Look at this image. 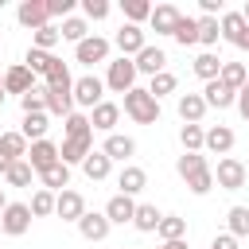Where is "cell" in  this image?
<instances>
[{"label": "cell", "instance_id": "obj_1", "mask_svg": "<svg viewBox=\"0 0 249 249\" xmlns=\"http://www.w3.org/2000/svg\"><path fill=\"white\" fill-rule=\"evenodd\" d=\"M175 171L183 175V183H187L191 195H206V191H214V171H210V163H206L202 152H183V156L175 160Z\"/></svg>", "mask_w": 249, "mask_h": 249}, {"label": "cell", "instance_id": "obj_2", "mask_svg": "<svg viewBox=\"0 0 249 249\" xmlns=\"http://www.w3.org/2000/svg\"><path fill=\"white\" fill-rule=\"evenodd\" d=\"M124 113L136 121V124H156L160 121V101L144 89V86H132L124 93Z\"/></svg>", "mask_w": 249, "mask_h": 249}, {"label": "cell", "instance_id": "obj_3", "mask_svg": "<svg viewBox=\"0 0 249 249\" xmlns=\"http://www.w3.org/2000/svg\"><path fill=\"white\" fill-rule=\"evenodd\" d=\"M210 171H214V183H218L222 191H241V187H245V179H249L245 163H241V160H233V156H222V160H218V167H210Z\"/></svg>", "mask_w": 249, "mask_h": 249}, {"label": "cell", "instance_id": "obj_4", "mask_svg": "<svg viewBox=\"0 0 249 249\" xmlns=\"http://www.w3.org/2000/svg\"><path fill=\"white\" fill-rule=\"evenodd\" d=\"M132 86H136V62H132V58H113V62H109V74H105V89L128 93Z\"/></svg>", "mask_w": 249, "mask_h": 249}, {"label": "cell", "instance_id": "obj_5", "mask_svg": "<svg viewBox=\"0 0 249 249\" xmlns=\"http://www.w3.org/2000/svg\"><path fill=\"white\" fill-rule=\"evenodd\" d=\"M101 101H105V82H101L97 74H82V78H74V105L93 109V105H101Z\"/></svg>", "mask_w": 249, "mask_h": 249}, {"label": "cell", "instance_id": "obj_6", "mask_svg": "<svg viewBox=\"0 0 249 249\" xmlns=\"http://www.w3.org/2000/svg\"><path fill=\"white\" fill-rule=\"evenodd\" d=\"M47 113H54V117L74 113V78H62V82L47 86Z\"/></svg>", "mask_w": 249, "mask_h": 249}, {"label": "cell", "instance_id": "obj_7", "mask_svg": "<svg viewBox=\"0 0 249 249\" xmlns=\"http://www.w3.org/2000/svg\"><path fill=\"white\" fill-rule=\"evenodd\" d=\"M0 226H4L8 237H23V233L31 230V210H27V202H8L4 214H0Z\"/></svg>", "mask_w": 249, "mask_h": 249}, {"label": "cell", "instance_id": "obj_8", "mask_svg": "<svg viewBox=\"0 0 249 249\" xmlns=\"http://www.w3.org/2000/svg\"><path fill=\"white\" fill-rule=\"evenodd\" d=\"M23 160L31 163L35 175H43L47 167L58 163V144H54V140H35V144H27V156H23Z\"/></svg>", "mask_w": 249, "mask_h": 249}, {"label": "cell", "instance_id": "obj_9", "mask_svg": "<svg viewBox=\"0 0 249 249\" xmlns=\"http://www.w3.org/2000/svg\"><path fill=\"white\" fill-rule=\"evenodd\" d=\"M117 51H121V58H136L144 47H148V39H144V27H136V23H121V31H117Z\"/></svg>", "mask_w": 249, "mask_h": 249}, {"label": "cell", "instance_id": "obj_10", "mask_svg": "<svg viewBox=\"0 0 249 249\" xmlns=\"http://www.w3.org/2000/svg\"><path fill=\"white\" fill-rule=\"evenodd\" d=\"M109 39H101V35H86L78 47H74V58L82 62V66H93V62H105L109 58Z\"/></svg>", "mask_w": 249, "mask_h": 249}, {"label": "cell", "instance_id": "obj_11", "mask_svg": "<svg viewBox=\"0 0 249 249\" xmlns=\"http://www.w3.org/2000/svg\"><path fill=\"white\" fill-rule=\"evenodd\" d=\"M54 214H58L62 222H78V218L86 214V198H82L78 191H70V187H66V191H58V195H54Z\"/></svg>", "mask_w": 249, "mask_h": 249}, {"label": "cell", "instance_id": "obj_12", "mask_svg": "<svg viewBox=\"0 0 249 249\" xmlns=\"http://www.w3.org/2000/svg\"><path fill=\"white\" fill-rule=\"evenodd\" d=\"M74 226H78V233H82L86 241H105V237H109V230H113V226H109V218H105V214H97V210H86Z\"/></svg>", "mask_w": 249, "mask_h": 249}, {"label": "cell", "instance_id": "obj_13", "mask_svg": "<svg viewBox=\"0 0 249 249\" xmlns=\"http://www.w3.org/2000/svg\"><path fill=\"white\" fill-rule=\"evenodd\" d=\"M16 19H19L23 27H31V31L47 27V23H51V16H47V0H23V4L16 8Z\"/></svg>", "mask_w": 249, "mask_h": 249}, {"label": "cell", "instance_id": "obj_14", "mask_svg": "<svg viewBox=\"0 0 249 249\" xmlns=\"http://www.w3.org/2000/svg\"><path fill=\"white\" fill-rule=\"evenodd\" d=\"M218 31H222V39H226V43L241 47V43H245V35H249V23L241 19V12H222V19H218Z\"/></svg>", "mask_w": 249, "mask_h": 249}, {"label": "cell", "instance_id": "obj_15", "mask_svg": "<svg viewBox=\"0 0 249 249\" xmlns=\"http://www.w3.org/2000/svg\"><path fill=\"white\" fill-rule=\"evenodd\" d=\"M132 62H136V74H148V78H156V74H163V70H167V54H163L160 47H152V43H148Z\"/></svg>", "mask_w": 249, "mask_h": 249}, {"label": "cell", "instance_id": "obj_16", "mask_svg": "<svg viewBox=\"0 0 249 249\" xmlns=\"http://www.w3.org/2000/svg\"><path fill=\"white\" fill-rule=\"evenodd\" d=\"M202 101H206V109H230L233 101H237V89H230L226 82H206L202 86Z\"/></svg>", "mask_w": 249, "mask_h": 249}, {"label": "cell", "instance_id": "obj_17", "mask_svg": "<svg viewBox=\"0 0 249 249\" xmlns=\"http://www.w3.org/2000/svg\"><path fill=\"white\" fill-rule=\"evenodd\" d=\"M89 152H93V136H66L62 148H58V160L70 167V163H82Z\"/></svg>", "mask_w": 249, "mask_h": 249}, {"label": "cell", "instance_id": "obj_18", "mask_svg": "<svg viewBox=\"0 0 249 249\" xmlns=\"http://www.w3.org/2000/svg\"><path fill=\"white\" fill-rule=\"evenodd\" d=\"M117 187H121L117 195H128V198H132V195H140V191L148 187V171L136 167V163H124L121 175H117Z\"/></svg>", "mask_w": 249, "mask_h": 249}, {"label": "cell", "instance_id": "obj_19", "mask_svg": "<svg viewBox=\"0 0 249 249\" xmlns=\"http://www.w3.org/2000/svg\"><path fill=\"white\" fill-rule=\"evenodd\" d=\"M179 16H183V12H179L175 4H156V8H152V16H148V23H152V31H156V35H171V31H175V23H179Z\"/></svg>", "mask_w": 249, "mask_h": 249}, {"label": "cell", "instance_id": "obj_20", "mask_svg": "<svg viewBox=\"0 0 249 249\" xmlns=\"http://www.w3.org/2000/svg\"><path fill=\"white\" fill-rule=\"evenodd\" d=\"M31 86H35V74H31L23 62H16V66L4 70V93H19V97H23Z\"/></svg>", "mask_w": 249, "mask_h": 249}, {"label": "cell", "instance_id": "obj_21", "mask_svg": "<svg viewBox=\"0 0 249 249\" xmlns=\"http://www.w3.org/2000/svg\"><path fill=\"white\" fill-rule=\"evenodd\" d=\"M117 121H121V105L117 101H101V105L89 109V128H97V132H113Z\"/></svg>", "mask_w": 249, "mask_h": 249}, {"label": "cell", "instance_id": "obj_22", "mask_svg": "<svg viewBox=\"0 0 249 249\" xmlns=\"http://www.w3.org/2000/svg\"><path fill=\"white\" fill-rule=\"evenodd\" d=\"M105 218H109V226H124V222H132V214H136V202L128 198V195H113L109 202H105V210H101Z\"/></svg>", "mask_w": 249, "mask_h": 249}, {"label": "cell", "instance_id": "obj_23", "mask_svg": "<svg viewBox=\"0 0 249 249\" xmlns=\"http://www.w3.org/2000/svg\"><path fill=\"white\" fill-rule=\"evenodd\" d=\"M101 152L109 156V163H113V160H121V163H124L128 156H136V140H132V136H121V132H109V136H105V144H101Z\"/></svg>", "mask_w": 249, "mask_h": 249}, {"label": "cell", "instance_id": "obj_24", "mask_svg": "<svg viewBox=\"0 0 249 249\" xmlns=\"http://www.w3.org/2000/svg\"><path fill=\"white\" fill-rule=\"evenodd\" d=\"M175 113H179V121H183V124H198V121H202V113H206L202 93H183V97H179V105H175Z\"/></svg>", "mask_w": 249, "mask_h": 249}, {"label": "cell", "instance_id": "obj_25", "mask_svg": "<svg viewBox=\"0 0 249 249\" xmlns=\"http://www.w3.org/2000/svg\"><path fill=\"white\" fill-rule=\"evenodd\" d=\"M202 148H206V152H214V156H226V152L233 148V128H226V124H214V128H206V136H202Z\"/></svg>", "mask_w": 249, "mask_h": 249}, {"label": "cell", "instance_id": "obj_26", "mask_svg": "<svg viewBox=\"0 0 249 249\" xmlns=\"http://www.w3.org/2000/svg\"><path fill=\"white\" fill-rule=\"evenodd\" d=\"M82 171H86V179H93V183H101V179H109V171H113V163H109V156L97 148V152H89L86 160H82Z\"/></svg>", "mask_w": 249, "mask_h": 249}, {"label": "cell", "instance_id": "obj_27", "mask_svg": "<svg viewBox=\"0 0 249 249\" xmlns=\"http://www.w3.org/2000/svg\"><path fill=\"white\" fill-rule=\"evenodd\" d=\"M47 113H27L23 117V128H19V136L27 140V144H35V140H47Z\"/></svg>", "mask_w": 249, "mask_h": 249}, {"label": "cell", "instance_id": "obj_28", "mask_svg": "<svg viewBox=\"0 0 249 249\" xmlns=\"http://www.w3.org/2000/svg\"><path fill=\"white\" fill-rule=\"evenodd\" d=\"M39 179H43V191H54V195H58V191H66V187H70V167L58 160V163H54V167H47Z\"/></svg>", "mask_w": 249, "mask_h": 249}, {"label": "cell", "instance_id": "obj_29", "mask_svg": "<svg viewBox=\"0 0 249 249\" xmlns=\"http://www.w3.org/2000/svg\"><path fill=\"white\" fill-rule=\"evenodd\" d=\"M156 233H160L163 241H183V237H187V218H179V214H163L160 226H156Z\"/></svg>", "mask_w": 249, "mask_h": 249}, {"label": "cell", "instance_id": "obj_30", "mask_svg": "<svg viewBox=\"0 0 249 249\" xmlns=\"http://www.w3.org/2000/svg\"><path fill=\"white\" fill-rule=\"evenodd\" d=\"M0 156H4L8 163L23 160V156H27V140H23L19 132H0Z\"/></svg>", "mask_w": 249, "mask_h": 249}, {"label": "cell", "instance_id": "obj_31", "mask_svg": "<svg viewBox=\"0 0 249 249\" xmlns=\"http://www.w3.org/2000/svg\"><path fill=\"white\" fill-rule=\"evenodd\" d=\"M191 70H195V74H198L202 82H214V78L222 74V58H218L214 51H202V54L195 58V66H191Z\"/></svg>", "mask_w": 249, "mask_h": 249}, {"label": "cell", "instance_id": "obj_32", "mask_svg": "<svg viewBox=\"0 0 249 249\" xmlns=\"http://www.w3.org/2000/svg\"><path fill=\"white\" fill-rule=\"evenodd\" d=\"M160 218H163V214H160V210H156L152 202H136V214H132V226H136L140 233H152V230L160 226Z\"/></svg>", "mask_w": 249, "mask_h": 249}, {"label": "cell", "instance_id": "obj_33", "mask_svg": "<svg viewBox=\"0 0 249 249\" xmlns=\"http://www.w3.org/2000/svg\"><path fill=\"white\" fill-rule=\"evenodd\" d=\"M226 233H233L237 241L241 237H249V206H230V214H226Z\"/></svg>", "mask_w": 249, "mask_h": 249}, {"label": "cell", "instance_id": "obj_34", "mask_svg": "<svg viewBox=\"0 0 249 249\" xmlns=\"http://www.w3.org/2000/svg\"><path fill=\"white\" fill-rule=\"evenodd\" d=\"M171 39H175L179 47H195V43H198V23H195L191 16H179V23H175Z\"/></svg>", "mask_w": 249, "mask_h": 249}, {"label": "cell", "instance_id": "obj_35", "mask_svg": "<svg viewBox=\"0 0 249 249\" xmlns=\"http://www.w3.org/2000/svg\"><path fill=\"white\" fill-rule=\"evenodd\" d=\"M51 62H54V54H51V51H35V47H27V54H23V66H27L31 74H39V78H47Z\"/></svg>", "mask_w": 249, "mask_h": 249}, {"label": "cell", "instance_id": "obj_36", "mask_svg": "<svg viewBox=\"0 0 249 249\" xmlns=\"http://www.w3.org/2000/svg\"><path fill=\"white\" fill-rule=\"evenodd\" d=\"M218 82H226L230 89H241V86L249 82V70H245V62H222V74H218Z\"/></svg>", "mask_w": 249, "mask_h": 249}, {"label": "cell", "instance_id": "obj_37", "mask_svg": "<svg viewBox=\"0 0 249 249\" xmlns=\"http://www.w3.org/2000/svg\"><path fill=\"white\" fill-rule=\"evenodd\" d=\"M58 35H62V39H70V43L78 47V43L89 35V23H86V19H78V16H66V19H62V27H58Z\"/></svg>", "mask_w": 249, "mask_h": 249}, {"label": "cell", "instance_id": "obj_38", "mask_svg": "<svg viewBox=\"0 0 249 249\" xmlns=\"http://www.w3.org/2000/svg\"><path fill=\"white\" fill-rule=\"evenodd\" d=\"M175 86H179V82H175V74H171V70H163V74H156V78H148V86H144V89H148V93H152V97L160 101V97H167V93H175Z\"/></svg>", "mask_w": 249, "mask_h": 249}, {"label": "cell", "instance_id": "obj_39", "mask_svg": "<svg viewBox=\"0 0 249 249\" xmlns=\"http://www.w3.org/2000/svg\"><path fill=\"white\" fill-rule=\"evenodd\" d=\"M19 105H23V117H27V113H47V86H31V89L19 97Z\"/></svg>", "mask_w": 249, "mask_h": 249}, {"label": "cell", "instance_id": "obj_40", "mask_svg": "<svg viewBox=\"0 0 249 249\" xmlns=\"http://www.w3.org/2000/svg\"><path fill=\"white\" fill-rule=\"evenodd\" d=\"M4 179H8V187H31L35 171H31V163H27V160H16V163L4 171Z\"/></svg>", "mask_w": 249, "mask_h": 249}, {"label": "cell", "instance_id": "obj_41", "mask_svg": "<svg viewBox=\"0 0 249 249\" xmlns=\"http://www.w3.org/2000/svg\"><path fill=\"white\" fill-rule=\"evenodd\" d=\"M27 210H31V218H47V214H54V191H35L31 195V202H27Z\"/></svg>", "mask_w": 249, "mask_h": 249}, {"label": "cell", "instance_id": "obj_42", "mask_svg": "<svg viewBox=\"0 0 249 249\" xmlns=\"http://www.w3.org/2000/svg\"><path fill=\"white\" fill-rule=\"evenodd\" d=\"M58 43H62V35H58L54 23H47V27H39V31L31 35V47H35V51H54Z\"/></svg>", "mask_w": 249, "mask_h": 249}, {"label": "cell", "instance_id": "obj_43", "mask_svg": "<svg viewBox=\"0 0 249 249\" xmlns=\"http://www.w3.org/2000/svg\"><path fill=\"white\" fill-rule=\"evenodd\" d=\"M202 136H206L202 124H183V128H179V144H183V152H202Z\"/></svg>", "mask_w": 249, "mask_h": 249}, {"label": "cell", "instance_id": "obj_44", "mask_svg": "<svg viewBox=\"0 0 249 249\" xmlns=\"http://www.w3.org/2000/svg\"><path fill=\"white\" fill-rule=\"evenodd\" d=\"M121 8H124V19L136 23V27L152 16V4H148V0H121Z\"/></svg>", "mask_w": 249, "mask_h": 249}, {"label": "cell", "instance_id": "obj_45", "mask_svg": "<svg viewBox=\"0 0 249 249\" xmlns=\"http://www.w3.org/2000/svg\"><path fill=\"white\" fill-rule=\"evenodd\" d=\"M195 23H198V43H202V47H214V43L222 39V31H218V19H214V16H198Z\"/></svg>", "mask_w": 249, "mask_h": 249}, {"label": "cell", "instance_id": "obj_46", "mask_svg": "<svg viewBox=\"0 0 249 249\" xmlns=\"http://www.w3.org/2000/svg\"><path fill=\"white\" fill-rule=\"evenodd\" d=\"M62 132H66V136H93L86 113H70V117H62Z\"/></svg>", "mask_w": 249, "mask_h": 249}, {"label": "cell", "instance_id": "obj_47", "mask_svg": "<svg viewBox=\"0 0 249 249\" xmlns=\"http://www.w3.org/2000/svg\"><path fill=\"white\" fill-rule=\"evenodd\" d=\"M82 12H86V19H105L109 16V0H82Z\"/></svg>", "mask_w": 249, "mask_h": 249}, {"label": "cell", "instance_id": "obj_48", "mask_svg": "<svg viewBox=\"0 0 249 249\" xmlns=\"http://www.w3.org/2000/svg\"><path fill=\"white\" fill-rule=\"evenodd\" d=\"M70 12H74V0H47V16H51V19H54V16L66 19Z\"/></svg>", "mask_w": 249, "mask_h": 249}, {"label": "cell", "instance_id": "obj_49", "mask_svg": "<svg viewBox=\"0 0 249 249\" xmlns=\"http://www.w3.org/2000/svg\"><path fill=\"white\" fill-rule=\"evenodd\" d=\"M233 105H237V113H241V121H249V82H245V86L237 89V101H233Z\"/></svg>", "mask_w": 249, "mask_h": 249}, {"label": "cell", "instance_id": "obj_50", "mask_svg": "<svg viewBox=\"0 0 249 249\" xmlns=\"http://www.w3.org/2000/svg\"><path fill=\"white\" fill-rule=\"evenodd\" d=\"M210 249H241V245H237V237H233V233H218V237L210 241Z\"/></svg>", "mask_w": 249, "mask_h": 249}, {"label": "cell", "instance_id": "obj_51", "mask_svg": "<svg viewBox=\"0 0 249 249\" xmlns=\"http://www.w3.org/2000/svg\"><path fill=\"white\" fill-rule=\"evenodd\" d=\"M198 8H202V16H214V19H218V12H222V0H198Z\"/></svg>", "mask_w": 249, "mask_h": 249}, {"label": "cell", "instance_id": "obj_52", "mask_svg": "<svg viewBox=\"0 0 249 249\" xmlns=\"http://www.w3.org/2000/svg\"><path fill=\"white\" fill-rule=\"evenodd\" d=\"M160 249H187V241H163Z\"/></svg>", "mask_w": 249, "mask_h": 249}, {"label": "cell", "instance_id": "obj_53", "mask_svg": "<svg viewBox=\"0 0 249 249\" xmlns=\"http://www.w3.org/2000/svg\"><path fill=\"white\" fill-rule=\"evenodd\" d=\"M4 206H8V195H4V187H0V214H4Z\"/></svg>", "mask_w": 249, "mask_h": 249}, {"label": "cell", "instance_id": "obj_54", "mask_svg": "<svg viewBox=\"0 0 249 249\" xmlns=\"http://www.w3.org/2000/svg\"><path fill=\"white\" fill-rule=\"evenodd\" d=\"M8 167H12V163H8V160H4V156H0V175H4V171H8Z\"/></svg>", "mask_w": 249, "mask_h": 249}, {"label": "cell", "instance_id": "obj_55", "mask_svg": "<svg viewBox=\"0 0 249 249\" xmlns=\"http://www.w3.org/2000/svg\"><path fill=\"white\" fill-rule=\"evenodd\" d=\"M241 19H245V23H249V0H245V8H241Z\"/></svg>", "mask_w": 249, "mask_h": 249}, {"label": "cell", "instance_id": "obj_56", "mask_svg": "<svg viewBox=\"0 0 249 249\" xmlns=\"http://www.w3.org/2000/svg\"><path fill=\"white\" fill-rule=\"evenodd\" d=\"M4 97H8V93H4V74H0V105H4Z\"/></svg>", "mask_w": 249, "mask_h": 249}, {"label": "cell", "instance_id": "obj_57", "mask_svg": "<svg viewBox=\"0 0 249 249\" xmlns=\"http://www.w3.org/2000/svg\"><path fill=\"white\" fill-rule=\"evenodd\" d=\"M241 51H249V35H245V43H241Z\"/></svg>", "mask_w": 249, "mask_h": 249}, {"label": "cell", "instance_id": "obj_58", "mask_svg": "<svg viewBox=\"0 0 249 249\" xmlns=\"http://www.w3.org/2000/svg\"><path fill=\"white\" fill-rule=\"evenodd\" d=\"M0 233H4V226H0Z\"/></svg>", "mask_w": 249, "mask_h": 249}, {"label": "cell", "instance_id": "obj_59", "mask_svg": "<svg viewBox=\"0 0 249 249\" xmlns=\"http://www.w3.org/2000/svg\"><path fill=\"white\" fill-rule=\"evenodd\" d=\"M245 171H249V163H245Z\"/></svg>", "mask_w": 249, "mask_h": 249}, {"label": "cell", "instance_id": "obj_60", "mask_svg": "<svg viewBox=\"0 0 249 249\" xmlns=\"http://www.w3.org/2000/svg\"><path fill=\"white\" fill-rule=\"evenodd\" d=\"M245 70H249V66H245Z\"/></svg>", "mask_w": 249, "mask_h": 249}]
</instances>
